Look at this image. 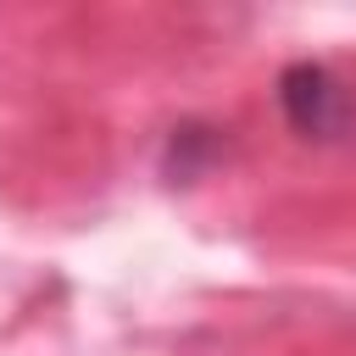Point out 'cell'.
<instances>
[{
    "instance_id": "cell-1",
    "label": "cell",
    "mask_w": 356,
    "mask_h": 356,
    "mask_svg": "<svg viewBox=\"0 0 356 356\" xmlns=\"http://www.w3.org/2000/svg\"><path fill=\"white\" fill-rule=\"evenodd\" d=\"M278 100H284V117L295 122V134H306V139L334 134L339 117H345V89H339L334 72L317 67V61L289 67V72L278 78Z\"/></svg>"
}]
</instances>
